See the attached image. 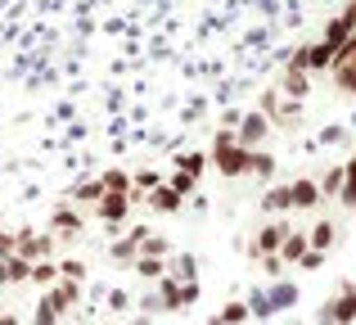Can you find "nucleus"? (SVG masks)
Here are the masks:
<instances>
[{
    "mask_svg": "<svg viewBox=\"0 0 356 325\" xmlns=\"http://www.w3.org/2000/svg\"><path fill=\"white\" fill-rule=\"evenodd\" d=\"M208 163L217 167V176H226V181H235V176H248V163H252V150H243L235 141V132H217L212 136V150H208Z\"/></svg>",
    "mask_w": 356,
    "mask_h": 325,
    "instance_id": "f257e3e1",
    "label": "nucleus"
},
{
    "mask_svg": "<svg viewBox=\"0 0 356 325\" xmlns=\"http://www.w3.org/2000/svg\"><path fill=\"white\" fill-rule=\"evenodd\" d=\"M316 325H356V280H343L339 294L316 308Z\"/></svg>",
    "mask_w": 356,
    "mask_h": 325,
    "instance_id": "f03ea898",
    "label": "nucleus"
},
{
    "mask_svg": "<svg viewBox=\"0 0 356 325\" xmlns=\"http://www.w3.org/2000/svg\"><path fill=\"white\" fill-rule=\"evenodd\" d=\"M261 113L270 118V127L293 132L298 118H302V104H298V100H289V95H280V86H275V90H266V95H261Z\"/></svg>",
    "mask_w": 356,
    "mask_h": 325,
    "instance_id": "7ed1b4c3",
    "label": "nucleus"
},
{
    "mask_svg": "<svg viewBox=\"0 0 356 325\" xmlns=\"http://www.w3.org/2000/svg\"><path fill=\"white\" fill-rule=\"evenodd\" d=\"M289 217H270L266 226L257 230V235H252V244H248V257L252 262H257V257H266V253H280V244H284V235H289Z\"/></svg>",
    "mask_w": 356,
    "mask_h": 325,
    "instance_id": "20e7f679",
    "label": "nucleus"
},
{
    "mask_svg": "<svg viewBox=\"0 0 356 325\" xmlns=\"http://www.w3.org/2000/svg\"><path fill=\"white\" fill-rule=\"evenodd\" d=\"M266 136H270V118L261 113V109H248V113L239 118V127H235V141L243 145V150H261Z\"/></svg>",
    "mask_w": 356,
    "mask_h": 325,
    "instance_id": "39448f33",
    "label": "nucleus"
},
{
    "mask_svg": "<svg viewBox=\"0 0 356 325\" xmlns=\"http://www.w3.org/2000/svg\"><path fill=\"white\" fill-rule=\"evenodd\" d=\"M334 54L339 50H334L330 41H312V45L289 54V63H298V68H307V72H325V68H334Z\"/></svg>",
    "mask_w": 356,
    "mask_h": 325,
    "instance_id": "423d86ee",
    "label": "nucleus"
},
{
    "mask_svg": "<svg viewBox=\"0 0 356 325\" xmlns=\"http://www.w3.org/2000/svg\"><path fill=\"white\" fill-rule=\"evenodd\" d=\"M41 303H45L50 312H59V317H68L72 308H81V285H77V280H63V276H59V280L45 290Z\"/></svg>",
    "mask_w": 356,
    "mask_h": 325,
    "instance_id": "0eeeda50",
    "label": "nucleus"
},
{
    "mask_svg": "<svg viewBox=\"0 0 356 325\" xmlns=\"http://www.w3.org/2000/svg\"><path fill=\"white\" fill-rule=\"evenodd\" d=\"M14 253H18V257H27V262L54 257V235H36V230H14Z\"/></svg>",
    "mask_w": 356,
    "mask_h": 325,
    "instance_id": "6e6552de",
    "label": "nucleus"
},
{
    "mask_svg": "<svg viewBox=\"0 0 356 325\" xmlns=\"http://www.w3.org/2000/svg\"><path fill=\"white\" fill-rule=\"evenodd\" d=\"M131 208H136V203H131V194H108V190H104V194L95 199V208H90V212H95V217L104 221L108 230H113V226H122V221H127Z\"/></svg>",
    "mask_w": 356,
    "mask_h": 325,
    "instance_id": "1a4fd4ad",
    "label": "nucleus"
},
{
    "mask_svg": "<svg viewBox=\"0 0 356 325\" xmlns=\"http://www.w3.org/2000/svg\"><path fill=\"white\" fill-rule=\"evenodd\" d=\"M50 230H54L59 239H68V244H77L81 230H86V221H81V212L72 208V203H59V208L50 212Z\"/></svg>",
    "mask_w": 356,
    "mask_h": 325,
    "instance_id": "9d476101",
    "label": "nucleus"
},
{
    "mask_svg": "<svg viewBox=\"0 0 356 325\" xmlns=\"http://www.w3.org/2000/svg\"><path fill=\"white\" fill-rule=\"evenodd\" d=\"M289 208H293V212L321 208V181H316V176H298V181H289Z\"/></svg>",
    "mask_w": 356,
    "mask_h": 325,
    "instance_id": "9b49d317",
    "label": "nucleus"
},
{
    "mask_svg": "<svg viewBox=\"0 0 356 325\" xmlns=\"http://www.w3.org/2000/svg\"><path fill=\"white\" fill-rule=\"evenodd\" d=\"M307 77H312V72L307 68H298V63H284V72H280V95H289V100H298V104H302L307 100Z\"/></svg>",
    "mask_w": 356,
    "mask_h": 325,
    "instance_id": "f8f14e48",
    "label": "nucleus"
},
{
    "mask_svg": "<svg viewBox=\"0 0 356 325\" xmlns=\"http://www.w3.org/2000/svg\"><path fill=\"white\" fill-rule=\"evenodd\" d=\"M145 203H149V208H154V212H163V217H176V212L185 208V194H176L172 185L163 181V185H158V190H149V199H145Z\"/></svg>",
    "mask_w": 356,
    "mask_h": 325,
    "instance_id": "ddd939ff",
    "label": "nucleus"
},
{
    "mask_svg": "<svg viewBox=\"0 0 356 325\" xmlns=\"http://www.w3.org/2000/svg\"><path fill=\"white\" fill-rule=\"evenodd\" d=\"M266 303H270V317H275V312H289V308L298 303V285H293V280H284V276H280V280H270Z\"/></svg>",
    "mask_w": 356,
    "mask_h": 325,
    "instance_id": "4468645a",
    "label": "nucleus"
},
{
    "mask_svg": "<svg viewBox=\"0 0 356 325\" xmlns=\"http://www.w3.org/2000/svg\"><path fill=\"white\" fill-rule=\"evenodd\" d=\"M307 244L316 248V253H330L334 244H339V221H330V217H321L312 230H307Z\"/></svg>",
    "mask_w": 356,
    "mask_h": 325,
    "instance_id": "2eb2a0df",
    "label": "nucleus"
},
{
    "mask_svg": "<svg viewBox=\"0 0 356 325\" xmlns=\"http://www.w3.org/2000/svg\"><path fill=\"white\" fill-rule=\"evenodd\" d=\"M99 194H104V181L90 176V181H81V185H72V190H68V203H72V208H95Z\"/></svg>",
    "mask_w": 356,
    "mask_h": 325,
    "instance_id": "dca6fc26",
    "label": "nucleus"
},
{
    "mask_svg": "<svg viewBox=\"0 0 356 325\" xmlns=\"http://www.w3.org/2000/svg\"><path fill=\"white\" fill-rule=\"evenodd\" d=\"M167 276H172V280H194V276H199V257L194 253H172L167 257Z\"/></svg>",
    "mask_w": 356,
    "mask_h": 325,
    "instance_id": "f3484780",
    "label": "nucleus"
},
{
    "mask_svg": "<svg viewBox=\"0 0 356 325\" xmlns=\"http://www.w3.org/2000/svg\"><path fill=\"white\" fill-rule=\"evenodd\" d=\"M154 294H158V308H163V312H185V303H181V280H172V276H163Z\"/></svg>",
    "mask_w": 356,
    "mask_h": 325,
    "instance_id": "a211bd4d",
    "label": "nucleus"
},
{
    "mask_svg": "<svg viewBox=\"0 0 356 325\" xmlns=\"http://www.w3.org/2000/svg\"><path fill=\"white\" fill-rule=\"evenodd\" d=\"M136 239H140V257H172V244L163 235H154V230L136 226Z\"/></svg>",
    "mask_w": 356,
    "mask_h": 325,
    "instance_id": "6ab92c4d",
    "label": "nucleus"
},
{
    "mask_svg": "<svg viewBox=\"0 0 356 325\" xmlns=\"http://www.w3.org/2000/svg\"><path fill=\"white\" fill-rule=\"evenodd\" d=\"M307 248H312V244H307V230H289L284 244H280V257H284V267H298Z\"/></svg>",
    "mask_w": 356,
    "mask_h": 325,
    "instance_id": "aec40b11",
    "label": "nucleus"
},
{
    "mask_svg": "<svg viewBox=\"0 0 356 325\" xmlns=\"http://www.w3.org/2000/svg\"><path fill=\"white\" fill-rule=\"evenodd\" d=\"M330 77H334V86H339L343 95H356V59H339L330 68Z\"/></svg>",
    "mask_w": 356,
    "mask_h": 325,
    "instance_id": "412c9836",
    "label": "nucleus"
},
{
    "mask_svg": "<svg viewBox=\"0 0 356 325\" xmlns=\"http://www.w3.org/2000/svg\"><path fill=\"white\" fill-rule=\"evenodd\" d=\"M348 36H356V27H352V23H348V18H343V14H339V18H330V23H325V36H321V41H330V45H334V50H339V45H343V41H348Z\"/></svg>",
    "mask_w": 356,
    "mask_h": 325,
    "instance_id": "4be33fe9",
    "label": "nucleus"
},
{
    "mask_svg": "<svg viewBox=\"0 0 356 325\" xmlns=\"http://www.w3.org/2000/svg\"><path fill=\"white\" fill-rule=\"evenodd\" d=\"M54 280H59V262H54V257H41V262H32V280H27V285H41V290H50Z\"/></svg>",
    "mask_w": 356,
    "mask_h": 325,
    "instance_id": "5701e85b",
    "label": "nucleus"
},
{
    "mask_svg": "<svg viewBox=\"0 0 356 325\" xmlns=\"http://www.w3.org/2000/svg\"><path fill=\"white\" fill-rule=\"evenodd\" d=\"M131 267H136L140 280H163V276H167V257H136Z\"/></svg>",
    "mask_w": 356,
    "mask_h": 325,
    "instance_id": "b1692460",
    "label": "nucleus"
},
{
    "mask_svg": "<svg viewBox=\"0 0 356 325\" xmlns=\"http://www.w3.org/2000/svg\"><path fill=\"white\" fill-rule=\"evenodd\" d=\"M261 208H266L270 217H280V212H293V208H289V185H270L266 199H261Z\"/></svg>",
    "mask_w": 356,
    "mask_h": 325,
    "instance_id": "393cba45",
    "label": "nucleus"
},
{
    "mask_svg": "<svg viewBox=\"0 0 356 325\" xmlns=\"http://www.w3.org/2000/svg\"><path fill=\"white\" fill-rule=\"evenodd\" d=\"M108 257H113V262H136L140 257V239H136V230H131V235H122L113 248H108Z\"/></svg>",
    "mask_w": 356,
    "mask_h": 325,
    "instance_id": "a878e982",
    "label": "nucleus"
},
{
    "mask_svg": "<svg viewBox=\"0 0 356 325\" xmlns=\"http://www.w3.org/2000/svg\"><path fill=\"white\" fill-rule=\"evenodd\" d=\"M248 176H257V181H275V159H270L266 150H252V163H248Z\"/></svg>",
    "mask_w": 356,
    "mask_h": 325,
    "instance_id": "bb28decb",
    "label": "nucleus"
},
{
    "mask_svg": "<svg viewBox=\"0 0 356 325\" xmlns=\"http://www.w3.org/2000/svg\"><path fill=\"white\" fill-rule=\"evenodd\" d=\"M343 181H348V172H343V163H334L330 172H325V181H321V199H339Z\"/></svg>",
    "mask_w": 356,
    "mask_h": 325,
    "instance_id": "cd10ccee",
    "label": "nucleus"
},
{
    "mask_svg": "<svg viewBox=\"0 0 356 325\" xmlns=\"http://www.w3.org/2000/svg\"><path fill=\"white\" fill-rule=\"evenodd\" d=\"M217 317L226 321V325H248V317H252V312H248V303H243V299H230L226 308L217 312Z\"/></svg>",
    "mask_w": 356,
    "mask_h": 325,
    "instance_id": "c85d7f7f",
    "label": "nucleus"
},
{
    "mask_svg": "<svg viewBox=\"0 0 356 325\" xmlns=\"http://www.w3.org/2000/svg\"><path fill=\"white\" fill-rule=\"evenodd\" d=\"M59 276H63V280H77V285H86L90 267L81 262V257H59Z\"/></svg>",
    "mask_w": 356,
    "mask_h": 325,
    "instance_id": "c756f323",
    "label": "nucleus"
},
{
    "mask_svg": "<svg viewBox=\"0 0 356 325\" xmlns=\"http://www.w3.org/2000/svg\"><path fill=\"white\" fill-rule=\"evenodd\" d=\"M208 154H181V163H176V172H185V176H194V181H199L203 172H208Z\"/></svg>",
    "mask_w": 356,
    "mask_h": 325,
    "instance_id": "7c9ffc66",
    "label": "nucleus"
},
{
    "mask_svg": "<svg viewBox=\"0 0 356 325\" xmlns=\"http://www.w3.org/2000/svg\"><path fill=\"white\" fill-rule=\"evenodd\" d=\"M99 181H104V190H108V194H131V176L122 172V167H108Z\"/></svg>",
    "mask_w": 356,
    "mask_h": 325,
    "instance_id": "2f4dec72",
    "label": "nucleus"
},
{
    "mask_svg": "<svg viewBox=\"0 0 356 325\" xmlns=\"http://www.w3.org/2000/svg\"><path fill=\"white\" fill-rule=\"evenodd\" d=\"M5 267H9V285H27L32 280V262H27V257H5Z\"/></svg>",
    "mask_w": 356,
    "mask_h": 325,
    "instance_id": "473e14b6",
    "label": "nucleus"
},
{
    "mask_svg": "<svg viewBox=\"0 0 356 325\" xmlns=\"http://www.w3.org/2000/svg\"><path fill=\"white\" fill-rule=\"evenodd\" d=\"M167 185H172L176 194H185V199L199 190V181H194V176H185V172H172V176H167Z\"/></svg>",
    "mask_w": 356,
    "mask_h": 325,
    "instance_id": "72a5a7b5",
    "label": "nucleus"
},
{
    "mask_svg": "<svg viewBox=\"0 0 356 325\" xmlns=\"http://www.w3.org/2000/svg\"><path fill=\"white\" fill-rule=\"evenodd\" d=\"M257 262H261V271H266L270 280H280V276H284V257H280V253H266V257H257Z\"/></svg>",
    "mask_w": 356,
    "mask_h": 325,
    "instance_id": "f704fd0d",
    "label": "nucleus"
},
{
    "mask_svg": "<svg viewBox=\"0 0 356 325\" xmlns=\"http://www.w3.org/2000/svg\"><path fill=\"white\" fill-rule=\"evenodd\" d=\"M316 267H325V253L307 248V253H302V262H298V271H316Z\"/></svg>",
    "mask_w": 356,
    "mask_h": 325,
    "instance_id": "c9c22d12",
    "label": "nucleus"
},
{
    "mask_svg": "<svg viewBox=\"0 0 356 325\" xmlns=\"http://www.w3.org/2000/svg\"><path fill=\"white\" fill-rule=\"evenodd\" d=\"M59 321H63V317H59V312H50L45 303L36 308V317H32V325H59Z\"/></svg>",
    "mask_w": 356,
    "mask_h": 325,
    "instance_id": "e433bc0d",
    "label": "nucleus"
},
{
    "mask_svg": "<svg viewBox=\"0 0 356 325\" xmlns=\"http://www.w3.org/2000/svg\"><path fill=\"white\" fill-rule=\"evenodd\" d=\"M339 59H356V36H348V41L339 45V54H334V63H339Z\"/></svg>",
    "mask_w": 356,
    "mask_h": 325,
    "instance_id": "4c0bfd02",
    "label": "nucleus"
},
{
    "mask_svg": "<svg viewBox=\"0 0 356 325\" xmlns=\"http://www.w3.org/2000/svg\"><path fill=\"white\" fill-rule=\"evenodd\" d=\"M0 257H14V235L9 230H0Z\"/></svg>",
    "mask_w": 356,
    "mask_h": 325,
    "instance_id": "58836bf2",
    "label": "nucleus"
},
{
    "mask_svg": "<svg viewBox=\"0 0 356 325\" xmlns=\"http://www.w3.org/2000/svg\"><path fill=\"white\" fill-rule=\"evenodd\" d=\"M343 18H348V23L356 27V0H348V9H343Z\"/></svg>",
    "mask_w": 356,
    "mask_h": 325,
    "instance_id": "ea45409f",
    "label": "nucleus"
},
{
    "mask_svg": "<svg viewBox=\"0 0 356 325\" xmlns=\"http://www.w3.org/2000/svg\"><path fill=\"white\" fill-rule=\"evenodd\" d=\"M0 290H9V267H5V257H0Z\"/></svg>",
    "mask_w": 356,
    "mask_h": 325,
    "instance_id": "a19ab883",
    "label": "nucleus"
},
{
    "mask_svg": "<svg viewBox=\"0 0 356 325\" xmlns=\"http://www.w3.org/2000/svg\"><path fill=\"white\" fill-rule=\"evenodd\" d=\"M343 167H348V181H356V154H352V159L343 163Z\"/></svg>",
    "mask_w": 356,
    "mask_h": 325,
    "instance_id": "79ce46f5",
    "label": "nucleus"
},
{
    "mask_svg": "<svg viewBox=\"0 0 356 325\" xmlns=\"http://www.w3.org/2000/svg\"><path fill=\"white\" fill-rule=\"evenodd\" d=\"M0 325H18V317L14 312H0Z\"/></svg>",
    "mask_w": 356,
    "mask_h": 325,
    "instance_id": "37998d69",
    "label": "nucleus"
},
{
    "mask_svg": "<svg viewBox=\"0 0 356 325\" xmlns=\"http://www.w3.org/2000/svg\"><path fill=\"white\" fill-rule=\"evenodd\" d=\"M127 325H149V317H131V321H127Z\"/></svg>",
    "mask_w": 356,
    "mask_h": 325,
    "instance_id": "c03bdc74",
    "label": "nucleus"
},
{
    "mask_svg": "<svg viewBox=\"0 0 356 325\" xmlns=\"http://www.w3.org/2000/svg\"><path fill=\"white\" fill-rule=\"evenodd\" d=\"M203 325H226V321H221V317H208V321H203Z\"/></svg>",
    "mask_w": 356,
    "mask_h": 325,
    "instance_id": "a18cd8bd",
    "label": "nucleus"
}]
</instances>
